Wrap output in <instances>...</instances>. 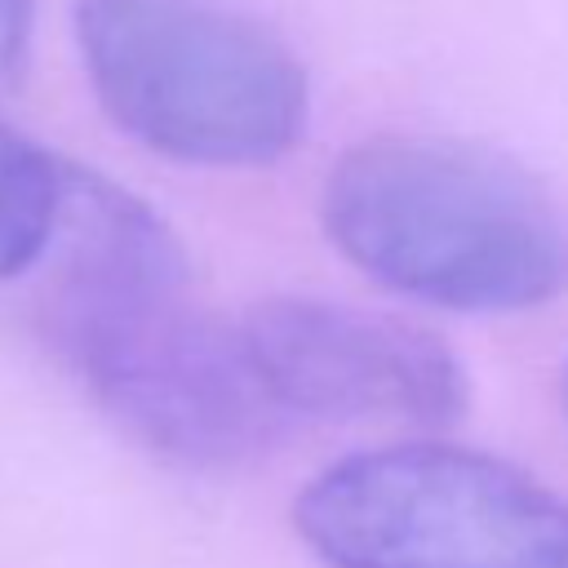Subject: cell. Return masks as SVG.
<instances>
[{"instance_id": "obj_1", "label": "cell", "mask_w": 568, "mask_h": 568, "mask_svg": "<svg viewBox=\"0 0 568 568\" xmlns=\"http://www.w3.org/2000/svg\"><path fill=\"white\" fill-rule=\"evenodd\" d=\"M364 275L448 311H528L568 288V226L506 155L448 138H368L320 200Z\"/></svg>"}, {"instance_id": "obj_2", "label": "cell", "mask_w": 568, "mask_h": 568, "mask_svg": "<svg viewBox=\"0 0 568 568\" xmlns=\"http://www.w3.org/2000/svg\"><path fill=\"white\" fill-rule=\"evenodd\" d=\"M75 44L102 111L155 155L271 164L306 129V67L213 0H75Z\"/></svg>"}, {"instance_id": "obj_3", "label": "cell", "mask_w": 568, "mask_h": 568, "mask_svg": "<svg viewBox=\"0 0 568 568\" xmlns=\"http://www.w3.org/2000/svg\"><path fill=\"white\" fill-rule=\"evenodd\" d=\"M293 528L328 568H568V506L457 444H386L320 470Z\"/></svg>"}, {"instance_id": "obj_4", "label": "cell", "mask_w": 568, "mask_h": 568, "mask_svg": "<svg viewBox=\"0 0 568 568\" xmlns=\"http://www.w3.org/2000/svg\"><path fill=\"white\" fill-rule=\"evenodd\" d=\"M44 324L98 404L169 462L235 466L257 457L284 426L240 324L200 311L186 284L53 311Z\"/></svg>"}, {"instance_id": "obj_5", "label": "cell", "mask_w": 568, "mask_h": 568, "mask_svg": "<svg viewBox=\"0 0 568 568\" xmlns=\"http://www.w3.org/2000/svg\"><path fill=\"white\" fill-rule=\"evenodd\" d=\"M240 337L284 417L444 426L466 413L453 346L408 320L324 297H266L240 320Z\"/></svg>"}, {"instance_id": "obj_6", "label": "cell", "mask_w": 568, "mask_h": 568, "mask_svg": "<svg viewBox=\"0 0 568 568\" xmlns=\"http://www.w3.org/2000/svg\"><path fill=\"white\" fill-rule=\"evenodd\" d=\"M62 155H49L9 120H0V280L22 275L53 217Z\"/></svg>"}, {"instance_id": "obj_7", "label": "cell", "mask_w": 568, "mask_h": 568, "mask_svg": "<svg viewBox=\"0 0 568 568\" xmlns=\"http://www.w3.org/2000/svg\"><path fill=\"white\" fill-rule=\"evenodd\" d=\"M36 0H0V75H13L27 58Z\"/></svg>"}, {"instance_id": "obj_8", "label": "cell", "mask_w": 568, "mask_h": 568, "mask_svg": "<svg viewBox=\"0 0 568 568\" xmlns=\"http://www.w3.org/2000/svg\"><path fill=\"white\" fill-rule=\"evenodd\" d=\"M564 399H568V377H564Z\"/></svg>"}]
</instances>
